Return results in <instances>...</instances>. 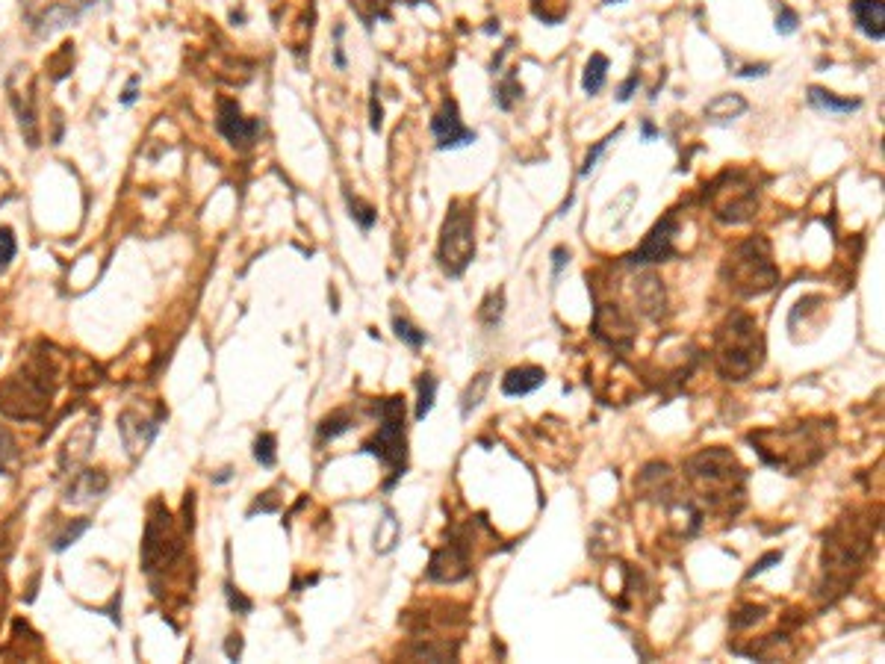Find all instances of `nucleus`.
I'll use <instances>...</instances> for the list:
<instances>
[{
    "label": "nucleus",
    "instance_id": "obj_1",
    "mask_svg": "<svg viewBox=\"0 0 885 664\" xmlns=\"http://www.w3.org/2000/svg\"><path fill=\"white\" fill-rule=\"evenodd\" d=\"M877 526L880 523L871 520V514L850 511L826 532L824 555H821V582L815 588L821 603H835L853 588V582L859 579V573L871 561Z\"/></svg>",
    "mask_w": 885,
    "mask_h": 664
},
{
    "label": "nucleus",
    "instance_id": "obj_2",
    "mask_svg": "<svg viewBox=\"0 0 885 664\" xmlns=\"http://www.w3.org/2000/svg\"><path fill=\"white\" fill-rule=\"evenodd\" d=\"M835 434V420H806V423L759 428L747 434V443L765 467L785 476H800L809 467L821 464Z\"/></svg>",
    "mask_w": 885,
    "mask_h": 664
},
{
    "label": "nucleus",
    "instance_id": "obj_3",
    "mask_svg": "<svg viewBox=\"0 0 885 664\" xmlns=\"http://www.w3.org/2000/svg\"><path fill=\"white\" fill-rule=\"evenodd\" d=\"M685 479L700 490V499L708 508H726V514H738L747 496V470L738 464V458L723 449L711 446L685 461Z\"/></svg>",
    "mask_w": 885,
    "mask_h": 664
},
{
    "label": "nucleus",
    "instance_id": "obj_4",
    "mask_svg": "<svg viewBox=\"0 0 885 664\" xmlns=\"http://www.w3.org/2000/svg\"><path fill=\"white\" fill-rule=\"evenodd\" d=\"M765 363V334L759 322L735 310L714 331V366L723 381H747Z\"/></svg>",
    "mask_w": 885,
    "mask_h": 664
},
{
    "label": "nucleus",
    "instance_id": "obj_5",
    "mask_svg": "<svg viewBox=\"0 0 885 664\" xmlns=\"http://www.w3.org/2000/svg\"><path fill=\"white\" fill-rule=\"evenodd\" d=\"M57 393V369L51 355H33L0 381V414L12 420H39Z\"/></svg>",
    "mask_w": 885,
    "mask_h": 664
},
{
    "label": "nucleus",
    "instance_id": "obj_6",
    "mask_svg": "<svg viewBox=\"0 0 885 664\" xmlns=\"http://www.w3.org/2000/svg\"><path fill=\"white\" fill-rule=\"evenodd\" d=\"M405 396L396 393L390 399H381L378 402V431L360 443V452L366 455H375L387 470H390V479L384 482V490L390 493L396 484L405 479L408 473V425H405Z\"/></svg>",
    "mask_w": 885,
    "mask_h": 664
},
{
    "label": "nucleus",
    "instance_id": "obj_7",
    "mask_svg": "<svg viewBox=\"0 0 885 664\" xmlns=\"http://www.w3.org/2000/svg\"><path fill=\"white\" fill-rule=\"evenodd\" d=\"M723 281L738 299H756L779 287V269L765 237L744 240L723 263Z\"/></svg>",
    "mask_w": 885,
    "mask_h": 664
},
{
    "label": "nucleus",
    "instance_id": "obj_8",
    "mask_svg": "<svg viewBox=\"0 0 885 664\" xmlns=\"http://www.w3.org/2000/svg\"><path fill=\"white\" fill-rule=\"evenodd\" d=\"M475 260V204L467 198H455L443 219V231L437 242V263L443 275L464 278Z\"/></svg>",
    "mask_w": 885,
    "mask_h": 664
},
{
    "label": "nucleus",
    "instance_id": "obj_9",
    "mask_svg": "<svg viewBox=\"0 0 885 664\" xmlns=\"http://www.w3.org/2000/svg\"><path fill=\"white\" fill-rule=\"evenodd\" d=\"M708 204L723 225H747L759 207V189L744 172H723L708 186Z\"/></svg>",
    "mask_w": 885,
    "mask_h": 664
},
{
    "label": "nucleus",
    "instance_id": "obj_10",
    "mask_svg": "<svg viewBox=\"0 0 885 664\" xmlns=\"http://www.w3.org/2000/svg\"><path fill=\"white\" fill-rule=\"evenodd\" d=\"M180 552H183V544H180V535L172 526V514L160 502H154L148 526H145V541H142V567H145V573L151 579L157 573H166L175 564Z\"/></svg>",
    "mask_w": 885,
    "mask_h": 664
},
{
    "label": "nucleus",
    "instance_id": "obj_11",
    "mask_svg": "<svg viewBox=\"0 0 885 664\" xmlns=\"http://www.w3.org/2000/svg\"><path fill=\"white\" fill-rule=\"evenodd\" d=\"M472 573V541L467 535V529H452L446 544L437 546L431 552V561H428V582H437V585H455V582H464Z\"/></svg>",
    "mask_w": 885,
    "mask_h": 664
},
{
    "label": "nucleus",
    "instance_id": "obj_12",
    "mask_svg": "<svg viewBox=\"0 0 885 664\" xmlns=\"http://www.w3.org/2000/svg\"><path fill=\"white\" fill-rule=\"evenodd\" d=\"M6 92H9V104L18 116L27 145L36 148L39 145V119H36V80H33L30 68H15L6 80Z\"/></svg>",
    "mask_w": 885,
    "mask_h": 664
},
{
    "label": "nucleus",
    "instance_id": "obj_13",
    "mask_svg": "<svg viewBox=\"0 0 885 664\" xmlns=\"http://www.w3.org/2000/svg\"><path fill=\"white\" fill-rule=\"evenodd\" d=\"M593 334L605 346L629 352L632 343H635L638 328H635V319H632V313L626 307L614 302H599L596 310H593Z\"/></svg>",
    "mask_w": 885,
    "mask_h": 664
},
{
    "label": "nucleus",
    "instance_id": "obj_14",
    "mask_svg": "<svg viewBox=\"0 0 885 664\" xmlns=\"http://www.w3.org/2000/svg\"><path fill=\"white\" fill-rule=\"evenodd\" d=\"M676 234H679V219L670 213V216L658 219L652 225V231L644 237V242L632 254H626L623 260L629 266H655V263H664V260L676 257Z\"/></svg>",
    "mask_w": 885,
    "mask_h": 664
},
{
    "label": "nucleus",
    "instance_id": "obj_15",
    "mask_svg": "<svg viewBox=\"0 0 885 664\" xmlns=\"http://www.w3.org/2000/svg\"><path fill=\"white\" fill-rule=\"evenodd\" d=\"M431 133H434L437 151H455V148L472 145L478 139L475 130H470L461 119V110H458L455 98H443V107L431 119Z\"/></svg>",
    "mask_w": 885,
    "mask_h": 664
},
{
    "label": "nucleus",
    "instance_id": "obj_16",
    "mask_svg": "<svg viewBox=\"0 0 885 664\" xmlns=\"http://www.w3.org/2000/svg\"><path fill=\"white\" fill-rule=\"evenodd\" d=\"M216 127H219V133H222L234 148H239V151L251 148V145L257 142V136L263 133V121L242 116V107H239L236 101H231V98H222V101H219Z\"/></svg>",
    "mask_w": 885,
    "mask_h": 664
},
{
    "label": "nucleus",
    "instance_id": "obj_17",
    "mask_svg": "<svg viewBox=\"0 0 885 664\" xmlns=\"http://www.w3.org/2000/svg\"><path fill=\"white\" fill-rule=\"evenodd\" d=\"M157 431H160V420L142 417L139 411H124L118 417V434H121V440H124V446H127V452L133 458H139L151 446Z\"/></svg>",
    "mask_w": 885,
    "mask_h": 664
},
{
    "label": "nucleus",
    "instance_id": "obj_18",
    "mask_svg": "<svg viewBox=\"0 0 885 664\" xmlns=\"http://www.w3.org/2000/svg\"><path fill=\"white\" fill-rule=\"evenodd\" d=\"M850 15L856 21V30L865 33L874 42L885 39V3L883 0H850Z\"/></svg>",
    "mask_w": 885,
    "mask_h": 664
},
{
    "label": "nucleus",
    "instance_id": "obj_19",
    "mask_svg": "<svg viewBox=\"0 0 885 664\" xmlns=\"http://www.w3.org/2000/svg\"><path fill=\"white\" fill-rule=\"evenodd\" d=\"M635 302L647 319H661V313L667 307V293H664V284L655 272H644L635 281Z\"/></svg>",
    "mask_w": 885,
    "mask_h": 664
},
{
    "label": "nucleus",
    "instance_id": "obj_20",
    "mask_svg": "<svg viewBox=\"0 0 885 664\" xmlns=\"http://www.w3.org/2000/svg\"><path fill=\"white\" fill-rule=\"evenodd\" d=\"M546 384V369L540 366H514L502 378V393L505 396H529Z\"/></svg>",
    "mask_w": 885,
    "mask_h": 664
},
{
    "label": "nucleus",
    "instance_id": "obj_21",
    "mask_svg": "<svg viewBox=\"0 0 885 664\" xmlns=\"http://www.w3.org/2000/svg\"><path fill=\"white\" fill-rule=\"evenodd\" d=\"M107 487H110V479L101 470H86V473H80L74 482L68 484L65 499L74 502V505H83V502H92L101 493H107Z\"/></svg>",
    "mask_w": 885,
    "mask_h": 664
},
{
    "label": "nucleus",
    "instance_id": "obj_22",
    "mask_svg": "<svg viewBox=\"0 0 885 664\" xmlns=\"http://www.w3.org/2000/svg\"><path fill=\"white\" fill-rule=\"evenodd\" d=\"M806 98L815 110H824V113H832V116H850V113H859L862 110V101L859 98H838L835 92H829L824 86H809L806 89Z\"/></svg>",
    "mask_w": 885,
    "mask_h": 664
},
{
    "label": "nucleus",
    "instance_id": "obj_23",
    "mask_svg": "<svg viewBox=\"0 0 885 664\" xmlns=\"http://www.w3.org/2000/svg\"><path fill=\"white\" fill-rule=\"evenodd\" d=\"M747 107H750V104H747L741 95L726 92V95H717L714 101H708L706 119L711 121V124H729V121H735L738 116H744Z\"/></svg>",
    "mask_w": 885,
    "mask_h": 664
},
{
    "label": "nucleus",
    "instance_id": "obj_24",
    "mask_svg": "<svg viewBox=\"0 0 885 664\" xmlns=\"http://www.w3.org/2000/svg\"><path fill=\"white\" fill-rule=\"evenodd\" d=\"M399 538H402V523L396 520V514L390 508H384V520L378 523V532H375V552L390 555L399 544Z\"/></svg>",
    "mask_w": 885,
    "mask_h": 664
},
{
    "label": "nucleus",
    "instance_id": "obj_25",
    "mask_svg": "<svg viewBox=\"0 0 885 664\" xmlns=\"http://www.w3.org/2000/svg\"><path fill=\"white\" fill-rule=\"evenodd\" d=\"M437 387H440V381H437L431 372H422V375L416 378V390H419V402H416V411H413V420H416V423H425V417L434 411Z\"/></svg>",
    "mask_w": 885,
    "mask_h": 664
},
{
    "label": "nucleus",
    "instance_id": "obj_26",
    "mask_svg": "<svg viewBox=\"0 0 885 664\" xmlns=\"http://www.w3.org/2000/svg\"><path fill=\"white\" fill-rule=\"evenodd\" d=\"M608 57L605 54H593L585 65V77H582V89L588 95H599L605 89V80H608Z\"/></svg>",
    "mask_w": 885,
    "mask_h": 664
},
{
    "label": "nucleus",
    "instance_id": "obj_27",
    "mask_svg": "<svg viewBox=\"0 0 885 664\" xmlns=\"http://www.w3.org/2000/svg\"><path fill=\"white\" fill-rule=\"evenodd\" d=\"M487 390H490V372H478L470 384H467L464 396H461V417H464V420H470L472 411L484 402Z\"/></svg>",
    "mask_w": 885,
    "mask_h": 664
},
{
    "label": "nucleus",
    "instance_id": "obj_28",
    "mask_svg": "<svg viewBox=\"0 0 885 664\" xmlns=\"http://www.w3.org/2000/svg\"><path fill=\"white\" fill-rule=\"evenodd\" d=\"M396 3H419V0H352L357 15H360L366 24H372L375 18H390Z\"/></svg>",
    "mask_w": 885,
    "mask_h": 664
},
{
    "label": "nucleus",
    "instance_id": "obj_29",
    "mask_svg": "<svg viewBox=\"0 0 885 664\" xmlns=\"http://www.w3.org/2000/svg\"><path fill=\"white\" fill-rule=\"evenodd\" d=\"M520 98H523V83L517 80V71H508L502 77V83L496 86V104H499V110L508 113Z\"/></svg>",
    "mask_w": 885,
    "mask_h": 664
},
{
    "label": "nucleus",
    "instance_id": "obj_30",
    "mask_svg": "<svg viewBox=\"0 0 885 664\" xmlns=\"http://www.w3.org/2000/svg\"><path fill=\"white\" fill-rule=\"evenodd\" d=\"M352 425L354 420L349 411H334L331 417H325L322 423L316 425V434H319V440H337V437L346 434Z\"/></svg>",
    "mask_w": 885,
    "mask_h": 664
},
{
    "label": "nucleus",
    "instance_id": "obj_31",
    "mask_svg": "<svg viewBox=\"0 0 885 664\" xmlns=\"http://www.w3.org/2000/svg\"><path fill=\"white\" fill-rule=\"evenodd\" d=\"M502 313H505V290L490 293V296L481 302V307H478V319H481L484 328H496V325L502 322Z\"/></svg>",
    "mask_w": 885,
    "mask_h": 664
},
{
    "label": "nucleus",
    "instance_id": "obj_32",
    "mask_svg": "<svg viewBox=\"0 0 885 664\" xmlns=\"http://www.w3.org/2000/svg\"><path fill=\"white\" fill-rule=\"evenodd\" d=\"M393 331H396V337H399L405 346H411L413 352H419V349L428 343V334H425L422 328H416L411 319H405V316H393Z\"/></svg>",
    "mask_w": 885,
    "mask_h": 664
},
{
    "label": "nucleus",
    "instance_id": "obj_33",
    "mask_svg": "<svg viewBox=\"0 0 885 664\" xmlns=\"http://www.w3.org/2000/svg\"><path fill=\"white\" fill-rule=\"evenodd\" d=\"M346 201H349L352 219L360 225V231L369 234V231L375 228V222H378V210H375L372 204H366L363 198H357V195H346Z\"/></svg>",
    "mask_w": 885,
    "mask_h": 664
},
{
    "label": "nucleus",
    "instance_id": "obj_34",
    "mask_svg": "<svg viewBox=\"0 0 885 664\" xmlns=\"http://www.w3.org/2000/svg\"><path fill=\"white\" fill-rule=\"evenodd\" d=\"M275 446H278L275 434H260V437L254 440V458H257L260 467H275V464H278V452H275Z\"/></svg>",
    "mask_w": 885,
    "mask_h": 664
},
{
    "label": "nucleus",
    "instance_id": "obj_35",
    "mask_svg": "<svg viewBox=\"0 0 885 664\" xmlns=\"http://www.w3.org/2000/svg\"><path fill=\"white\" fill-rule=\"evenodd\" d=\"M767 608L765 605H741L738 611H732V629H750L756 626L759 620H765Z\"/></svg>",
    "mask_w": 885,
    "mask_h": 664
},
{
    "label": "nucleus",
    "instance_id": "obj_36",
    "mask_svg": "<svg viewBox=\"0 0 885 664\" xmlns=\"http://www.w3.org/2000/svg\"><path fill=\"white\" fill-rule=\"evenodd\" d=\"M620 133H623V127H617V130H614V133H608V136H605V139H599V142H596V145H593V148H590V151H588V157H585V163H582V169H579V178H590V172H593V169H596V163H599V157H602V154H605V148H608V145H611V142H614V139H617V136H620Z\"/></svg>",
    "mask_w": 885,
    "mask_h": 664
},
{
    "label": "nucleus",
    "instance_id": "obj_37",
    "mask_svg": "<svg viewBox=\"0 0 885 664\" xmlns=\"http://www.w3.org/2000/svg\"><path fill=\"white\" fill-rule=\"evenodd\" d=\"M15 251H18V242L12 228H0V272L9 269V263L15 260Z\"/></svg>",
    "mask_w": 885,
    "mask_h": 664
},
{
    "label": "nucleus",
    "instance_id": "obj_38",
    "mask_svg": "<svg viewBox=\"0 0 885 664\" xmlns=\"http://www.w3.org/2000/svg\"><path fill=\"white\" fill-rule=\"evenodd\" d=\"M782 558H785V552H782V549H770L767 555H762V558H759V561H756V564H753V567H750V570L744 573V582H753L756 576H762V573H767V570H770L773 564H779Z\"/></svg>",
    "mask_w": 885,
    "mask_h": 664
},
{
    "label": "nucleus",
    "instance_id": "obj_39",
    "mask_svg": "<svg viewBox=\"0 0 885 664\" xmlns=\"http://www.w3.org/2000/svg\"><path fill=\"white\" fill-rule=\"evenodd\" d=\"M15 440H12V434L0 425V473H6L9 470V464L15 461Z\"/></svg>",
    "mask_w": 885,
    "mask_h": 664
},
{
    "label": "nucleus",
    "instance_id": "obj_40",
    "mask_svg": "<svg viewBox=\"0 0 885 664\" xmlns=\"http://www.w3.org/2000/svg\"><path fill=\"white\" fill-rule=\"evenodd\" d=\"M797 12L791 6H779V15H776V33L779 36H791L797 30Z\"/></svg>",
    "mask_w": 885,
    "mask_h": 664
},
{
    "label": "nucleus",
    "instance_id": "obj_41",
    "mask_svg": "<svg viewBox=\"0 0 885 664\" xmlns=\"http://www.w3.org/2000/svg\"><path fill=\"white\" fill-rule=\"evenodd\" d=\"M86 529H89V520H77L74 526H68V529H65V532L59 535L57 541H54V549H57V552H62V549H68V546L74 544V541H77V538H80V535H83Z\"/></svg>",
    "mask_w": 885,
    "mask_h": 664
},
{
    "label": "nucleus",
    "instance_id": "obj_42",
    "mask_svg": "<svg viewBox=\"0 0 885 664\" xmlns=\"http://www.w3.org/2000/svg\"><path fill=\"white\" fill-rule=\"evenodd\" d=\"M369 127H372V133H381V127H384V107L378 101V86L375 83H372V98H369Z\"/></svg>",
    "mask_w": 885,
    "mask_h": 664
},
{
    "label": "nucleus",
    "instance_id": "obj_43",
    "mask_svg": "<svg viewBox=\"0 0 885 664\" xmlns=\"http://www.w3.org/2000/svg\"><path fill=\"white\" fill-rule=\"evenodd\" d=\"M638 86H641V74H638V71H632V74H629V80H626V83L617 89V101H620V104H629Z\"/></svg>",
    "mask_w": 885,
    "mask_h": 664
},
{
    "label": "nucleus",
    "instance_id": "obj_44",
    "mask_svg": "<svg viewBox=\"0 0 885 664\" xmlns=\"http://www.w3.org/2000/svg\"><path fill=\"white\" fill-rule=\"evenodd\" d=\"M225 594H228V603H231V608H234L236 614H248V611L254 608V605H251V600H245V597L236 591L234 585H225Z\"/></svg>",
    "mask_w": 885,
    "mask_h": 664
},
{
    "label": "nucleus",
    "instance_id": "obj_45",
    "mask_svg": "<svg viewBox=\"0 0 885 664\" xmlns=\"http://www.w3.org/2000/svg\"><path fill=\"white\" fill-rule=\"evenodd\" d=\"M567 263H570V251L564 245L552 248V278H558L567 269Z\"/></svg>",
    "mask_w": 885,
    "mask_h": 664
},
{
    "label": "nucleus",
    "instance_id": "obj_46",
    "mask_svg": "<svg viewBox=\"0 0 885 664\" xmlns=\"http://www.w3.org/2000/svg\"><path fill=\"white\" fill-rule=\"evenodd\" d=\"M767 71H770V65H767V62H759V65H744V68H741V71H735V74L750 80V77H765Z\"/></svg>",
    "mask_w": 885,
    "mask_h": 664
},
{
    "label": "nucleus",
    "instance_id": "obj_47",
    "mask_svg": "<svg viewBox=\"0 0 885 664\" xmlns=\"http://www.w3.org/2000/svg\"><path fill=\"white\" fill-rule=\"evenodd\" d=\"M225 653H228V659H239V653H242V638L239 635H231L228 638V644H225Z\"/></svg>",
    "mask_w": 885,
    "mask_h": 664
},
{
    "label": "nucleus",
    "instance_id": "obj_48",
    "mask_svg": "<svg viewBox=\"0 0 885 664\" xmlns=\"http://www.w3.org/2000/svg\"><path fill=\"white\" fill-rule=\"evenodd\" d=\"M12 198V183L6 178V172H0V204Z\"/></svg>",
    "mask_w": 885,
    "mask_h": 664
},
{
    "label": "nucleus",
    "instance_id": "obj_49",
    "mask_svg": "<svg viewBox=\"0 0 885 664\" xmlns=\"http://www.w3.org/2000/svg\"><path fill=\"white\" fill-rule=\"evenodd\" d=\"M136 83H139V80L133 77L130 86H127V92H124V98H121V104H133V101H136Z\"/></svg>",
    "mask_w": 885,
    "mask_h": 664
},
{
    "label": "nucleus",
    "instance_id": "obj_50",
    "mask_svg": "<svg viewBox=\"0 0 885 664\" xmlns=\"http://www.w3.org/2000/svg\"><path fill=\"white\" fill-rule=\"evenodd\" d=\"M655 136H658V127H655V124L647 119L644 121V142H652Z\"/></svg>",
    "mask_w": 885,
    "mask_h": 664
},
{
    "label": "nucleus",
    "instance_id": "obj_51",
    "mask_svg": "<svg viewBox=\"0 0 885 664\" xmlns=\"http://www.w3.org/2000/svg\"><path fill=\"white\" fill-rule=\"evenodd\" d=\"M0 611H3V591H0Z\"/></svg>",
    "mask_w": 885,
    "mask_h": 664
},
{
    "label": "nucleus",
    "instance_id": "obj_52",
    "mask_svg": "<svg viewBox=\"0 0 885 664\" xmlns=\"http://www.w3.org/2000/svg\"><path fill=\"white\" fill-rule=\"evenodd\" d=\"M605 3H623V0H605Z\"/></svg>",
    "mask_w": 885,
    "mask_h": 664
}]
</instances>
